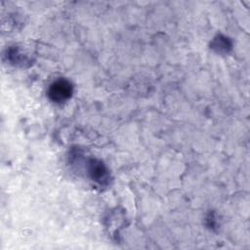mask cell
I'll use <instances>...</instances> for the list:
<instances>
[{"label":"cell","instance_id":"1","mask_svg":"<svg viewBox=\"0 0 250 250\" xmlns=\"http://www.w3.org/2000/svg\"><path fill=\"white\" fill-rule=\"evenodd\" d=\"M71 84L66 80H58L54 82L49 89V97L56 103L64 102L71 96Z\"/></svg>","mask_w":250,"mask_h":250},{"label":"cell","instance_id":"2","mask_svg":"<svg viewBox=\"0 0 250 250\" xmlns=\"http://www.w3.org/2000/svg\"><path fill=\"white\" fill-rule=\"evenodd\" d=\"M90 173H91L93 179H95L96 181H99L101 183L106 177V170L101 162L92 161L91 168H90Z\"/></svg>","mask_w":250,"mask_h":250}]
</instances>
